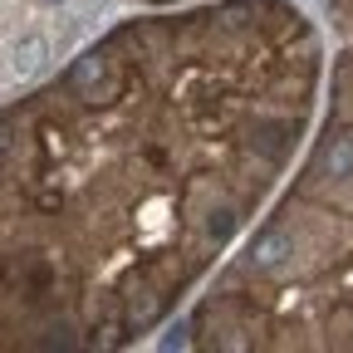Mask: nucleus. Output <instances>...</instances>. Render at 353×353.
<instances>
[{"label": "nucleus", "instance_id": "1", "mask_svg": "<svg viewBox=\"0 0 353 353\" xmlns=\"http://www.w3.org/2000/svg\"><path fill=\"white\" fill-rule=\"evenodd\" d=\"M44 64H50V34L25 30V34L10 44V69H15L20 79H30V74H39Z\"/></svg>", "mask_w": 353, "mask_h": 353}, {"label": "nucleus", "instance_id": "2", "mask_svg": "<svg viewBox=\"0 0 353 353\" xmlns=\"http://www.w3.org/2000/svg\"><path fill=\"white\" fill-rule=\"evenodd\" d=\"M290 250H294V241L275 226V231H265L260 241H255V250H250V265L255 270H280V265L290 260Z\"/></svg>", "mask_w": 353, "mask_h": 353}, {"label": "nucleus", "instance_id": "3", "mask_svg": "<svg viewBox=\"0 0 353 353\" xmlns=\"http://www.w3.org/2000/svg\"><path fill=\"white\" fill-rule=\"evenodd\" d=\"M103 79H108V54H99V50L79 54L74 69H69V88H74V94H88V88L103 83Z\"/></svg>", "mask_w": 353, "mask_h": 353}, {"label": "nucleus", "instance_id": "4", "mask_svg": "<svg viewBox=\"0 0 353 353\" xmlns=\"http://www.w3.org/2000/svg\"><path fill=\"white\" fill-rule=\"evenodd\" d=\"M319 167H324V176H353V132H339V138L324 143Z\"/></svg>", "mask_w": 353, "mask_h": 353}, {"label": "nucleus", "instance_id": "5", "mask_svg": "<svg viewBox=\"0 0 353 353\" xmlns=\"http://www.w3.org/2000/svg\"><path fill=\"white\" fill-rule=\"evenodd\" d=\"M285 138H290V128H285V123H255V143L270 148V157L285 152Z\"/></svg>", "mask_w": 353, "mask_h": 353}, {"label": "nucleus", "instance_id": "6", "mask_svg": "<svg viewBox=\"0 0 353 353\" xmlns=\"http://www.w3.org/2000/svg\"><path fill=\"white\" fill-rule=\"evenodd\" d=\"M44 6H69V0H44Z\"/></svg>", "mask_w": 353, "mask_h": 353}]
</instances>
